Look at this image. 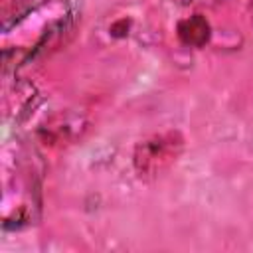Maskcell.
I'll use <instances>...</instances> for the list:
<instances>
[{
    "label": "cell",
    "instance_id": "6da1fadb",
    "mask_svg": "<svg viewBox=\"0 0 253 253\" xmlns=\"http://www.w3.org/2000/svg\"><path fill=\"white\" fill-rule=\"evenodd\" d=\"M182 150V138L178 132L158 134L144 142H138L134 148V168L140 176H158L168 168Z\"/></svg>",
    "mask_w": 253,
    "mask_h": 253
},
{
    "label": "cell",
    "instance_id": "7a4b0ae2",
    "mask_svg": "<svg viewBox=\"0 0 253 253\" xmlns=\"http://www.w3.org/2000/svg\"><path fill=\"white\" fill-rule=\"evenodd\" d=\"M211 28L202 14H194L178 24V38L188 47H204L210 42Z\"/></svg>",
    "mask_w": 253,
    "mask_h": 253
},
{
    "label": "cell",
    "instance_id": "3957f363",
    "mask_svg": "<svg viewBox=\"0 0 253 253\" xmlns=\"http://www.w3.org/2000/svg\"><path fill=\"white\" fill-rule=\"evenodd\" d=\"M249 10H251V18H253V2H251V6H249Z\"/></svg>",
    "mask_w": 253,
    "mask_h": 253
}]
</instances>
